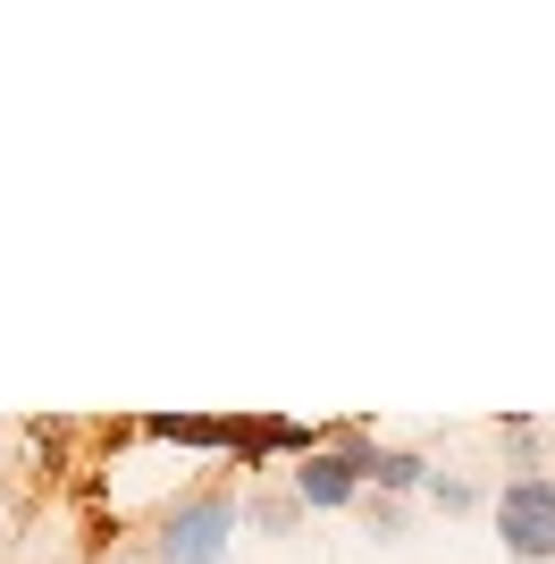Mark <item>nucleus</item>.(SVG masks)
<instances>
[{"label":"nucleus","instance_id":"obj_3","mask_svg":"<svg viewBox=\"0 0 555 564\" xmlns=\"http://www.w3.org/2000/svg\"><path fill=\"white\" fill-rule=\"evenodd\" d=\"M353 497H362V480L346 471V455H337V447H328V455L312 447L295 464V506H303V514H337V506H353Z\"/></svg>","mask_w":555,"mask_h":564},{"label":"nucleus","instance_id":"obj_4","mask_svg":"<svg viewBox=\"0 0 555 564\" xmlns=\"http://www.w3.org/2000/svg\"><path fill=\"white\" fill-rule=\"evenodd\" d=\"M421 480H429V464H421L413 447H379V464H370V480H362V489L404 497V489H421Z\"/></svg>","mask_w":555,"mask_h":564},{"label":"nucleus","instance_id":"obj_6","mask_svg":"<svg viewBox=\"0 0 555 564\" xmlns=\"http://www.w3.org/2000/svg\"><path fill=\"white\" fill-rule=\"evenodd\" d=\"M429 497H438L446 514H471V506H480V489H471V480H446V471L429 480Z\"/></svg>","mask_w":555,"mask_h":564},{"label":"nucleus","instance_id":"obj_1","mask_svg":"<svg viewBox=\"0 0 555 564\" xmlns=\"http://www.w3.org/2000/svg\"><path fill=\"white\" fill-rule=\"evenodd\" d=\"M236 497L228 489H203V497H185L177 514L161 522V564H228L236 547Z\"/></svg>","mask_w":555,"mask_h":564},{"label":"nucleus","instance_id":"obj_5","mask_svg":"<svg viewBox=\"0 0 555 564\" xmlns=\"http://www.w3.org/2000/svg\"><path fill=\"white\" fill-rule=\"evenodd\" d=\"M152 438H168V447H228V422H194V413H152Z\"/></svg>","mask_w":555,"mask_h":564},{"label":"nucleus","instance_id":"obj_7","mask_svg":"<svg viewBox=\"0 0 555 564\" xmlns=\"http://www.w3.org/2000/svg\"><path fill=\"white\" fill-rule=\"evenodd\" d=\"M253 522H261V531H286V522H295V497H261Z\"/></svg>","mask_w":555,"mask_h":564},{"label":"nucleus","instance_id":"obj_2","mask_svg":"<svg viewBox=\"0 0 555 564\" xmlns=\"http://www.w3.org/2000/svg\"><path fill=\"white\" fill-rule=\"evenodd\" d=\"M497 540H505L513 564H555V480L522 471L497 497Z\"/></svg>","mask_w":555,"mask_h":564}]
</instances>
